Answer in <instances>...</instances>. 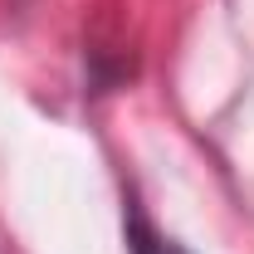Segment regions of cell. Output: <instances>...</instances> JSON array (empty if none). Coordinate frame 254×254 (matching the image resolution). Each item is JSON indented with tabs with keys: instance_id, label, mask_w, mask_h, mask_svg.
<instances>
[{
	"instance_id": "obj_1",
	"label": "cell",
	"mask_w": 254,
	"mask_h": 254,
	"mask_svg": "<svg viewBox=\"0 0 254 254\" xmlns=\"http://www.w3.org/2000/svg\"><path fill=\"white\" fill-rule=\"evenodd\" d=\"M132 254H186V250H176V245H161L157 235L147 230V220H137V215H132Z\"/></svg>"
}]
</instances>
